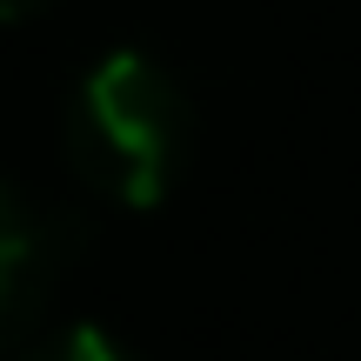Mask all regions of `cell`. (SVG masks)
<instances>
[{
    "label": "cell",
    "instance_id": "6da1fadb",
    "mask_svg": "<svg viewBox=\"0 0 361 361\" xmlns=\"http://www.w3.org/2000/svg\"><path fill=\"white\" fill-rule=\"evenodd\" d=\"M67 161L114 207L168 201L188 161V94L147 54H107L67 101Z\"/></svg>",
    "mask_w": 361,
    "mask_h": 361
},
{
    "label": "cell",
    "instance_id": "7a4b0ae2",
    "mask_svg": "<svg viewBox=\"0 0 361 361\" xmlns=\"http://www.w3.org/2000/svg\"><path fill=\"white\" fill-rule=\"evenodd\" d=\"M67 255H74L67 214L0 180V355L34 341V322L47 314V295L61 281Z\"/></svg>",
    "mask_w": 361,
    "mask_h": 361
},
{
    "label": "cell",
    "instance_id": "3957f363",
    "mask_svg": "<svg viewBox=\"0 0 361 361\" xmlns=\"http://www.w3.org/2000/svg\"><path fill=\"white\" fill-rule=\"evenodd\" d=\"M20 361H128V355H121L94 322H74V328H54V335L27 341Z\"/></svg>",
    "mask_w": 361,
    "mask_h": 361
},
{
    "label": "cell",
    "instance_id": "277c9868",
    "mask_svg": "<svg viewBox=\"0 0 361 361\" xmlns=\"http://www.w3.org/2000/svg\"><path fill=\"white\" fill-rule=\"evenodd\" d=\"M47 0H0V20H27V13H40Z\"/></svg>",
    "mask_w": 361,
    "mask_h": 361
}]
</instances>
